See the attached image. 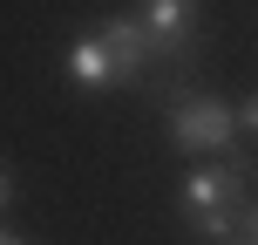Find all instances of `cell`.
Returning <instances> with one entry per match:
<instances>
[{
  "mask_svg": "<svg viewBox=\"0 0 258 245\" xmlns=\"http://www.w3.org/2000/svg\"><path fill=\"white\" fill-rule=\"evenodd\" d=\"M61 75L75 82V89H122V68H116V55H109V41H102V34H82V41H68V55H61Z\"/></svg>",
  "mask_w": 258,
  "mask_h": 245,
  "instance_id": "277c9868",
  "label": "cell"
},
{
  "mask_svg": "<svg viewBox=\"0 0 258 245\" xmlns=\"http://www.w3.org/2000/svg\"><path fill=\"white\" fill-rule=\"evenodd\" d=\"M0 245H14V238H7V232H0Z\"/></svg>",
  "mask_w": 258,
  "mask_h": 245,
  "instance_id": "ba28073f",
  "label": "cell"
},
{
  "mask_svg": "<svg viewBox=\"0 0 258 245\" xmlns=\"http://www.w3.org/2000/svg\"><path fill=\"white\" fill-rule=\"evenodd\" d=\"M238 245H258V205L238 211Z\"/></svg>",
  "mask_w": 258,
  "mask_h": 245,
  "instance_id": "5b68a950",
  "label": "cell"
},
{
  "mask_svg": "<svg viewBox=\"0 0 258 245\" xmlns=\"http://www.w3.org/2000/svg\"><path fill=\"white\" fill-rule=\"evenodd\" d=\"M7 191H14V184H7V170H0V205H7Z\"/></svg>",
  "mask_w": 258,
  "mask_h": 245,
  "instance_id": "52a82bcc",
  "label": "cell"
},
{
  "mask_svg": "<svg viewBox=\"0 0 258 245\" xmlns=\"http://www.w3.org/2000/svg\"><path fill=\"white\" fill-rule=\"evenodd\" d=\"M245 177H251V164H245V157H238V164H197V170H183L177 205H183V218H190V232L204 238V245H238Z\"/></svg>",
  "mask_w": 258,
  "mask_h": 245,
  "instance_id": "6da1fadb",
  "label": "cell"
},
{
  "mask_svg": "<svg viewBox=\"0 0 258 245\" xmlns=\"http://www.w3.org/2000/svg\"><path fill=\"white\" fill-rule=\"evenodd\" d=\"M170 143L177 150H231L238 109L224 95H170Z\"/></svg>",
  "mask_w": 258,
  "mask_h": 245,
  "instance_id": "3957f363",
  "label": "cell"
},
{
  "mask_svg": "<svg viewBox=\"0 0 258 245\" xmlns=\"http://www.w3.org/2000/svg\"><path fill=\"white\" fill-rule=\"evenodd\" d=\"M136 21L156 48V68H177V62H197L204 48V27H197V0H136Z\"/></svg>",
  "mask_w": 258,
  "mask_h": 245,
  "instance_id": "7a4b0ae2",
  "label": "cell"
},
{
  "mask_svg": "<svg viewBox=\"0 0 258 245\" xmlns=\"http://www.w3.org/2000/svg\"><path fill=\"white\" fill-rule=\"evenodd\" d=\"M238 129H251V136H258V95H251L245 109H238Z\"/></svg>",
  "mask_w": 258,
  "mask_h": 245,
  "instance_id": "8992f818",
  "label": "cell"
}]
</instances>
